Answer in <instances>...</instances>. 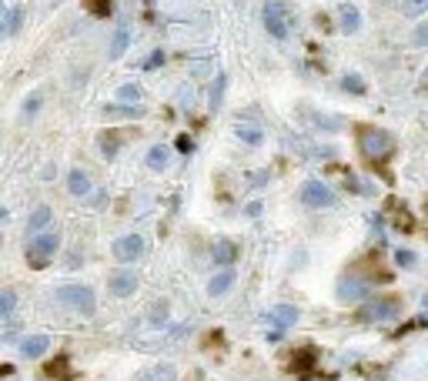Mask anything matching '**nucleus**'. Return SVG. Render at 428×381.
Instances as JSON below:
<instances>
[{
  "label": "nucleus",
  "mask_w": 428,
  "mask_h": 381,
  "mask_svg": "<svg viewBox=\"0 0 428 381\" xmlns=\"http://www.w3.org/2000/svg\"><path fill=\"white\" fill-rule=\"evenodd\" d=\"M57 248H61V234L57 231H41V234H33L31 241H27V264L31 268H47L51 264V258L57 254Z\"/></svg>",
  "instance_id": "obj_1"
},
{
  "label": "nucleus",
  "mask_w": 428,
  "mask_h": 381,
  "mask_svg": "<svg viewBox=\"0 0 428 381\" xmlns=\"http://www.w3.org/2000/svg\"><path fill=\"white\" fill-rule=\"evenodd\" d=\"M358 147H362V154L368 161H385V157L392 154V147H395V141H392V134L382 131V127H365V131L358 134Z\"/></svg>",
  "instance_id": "obj_2"
},
{
  "label": "nucleus",
  "mask_w": 428,
  "mask_h": 381,
  "mask_svg": "<svg viewBox=\"0 0 428 381\" xmlns=\"http://www.w3.org/2000/svg\"><path fill=\"white\" fill-rule=\"evenodd\" d=\"M57 301L67 308H77L80 315H94V308H98L94 288H88V284H61L57 288Z\"/></svg>",
  "instance_id": "obj_3"
},
{
  "label": "nucleus",
  "mask_w": 428,
  "mask_h": 381,
  "mask_svg": "<svg viewBox=\"0 0 428 381\" xmlns=\"http://www.w3.org/2000/svg\"><path fill=\"white\" fill-rule=\"evenodd\" d=\"M365 294H368V278L365 274H355V271H345L335 284V301L338 305H358Z\"/></svg>",
  "instance_id": "obj_4"
},
{
  "label": "nucleus",
  "mask_w": 428,
  "mask_h": 381,
  "mask_svg": "<svg viewBox=\"0 0 428 381\" xmlns=\"http://www.w3.org/2000/svg\"><path fill=\"white\" fill-rule=\"evenodd\" d=\"M264 27H268V33L278 37V41H288V37H291V14H288L285 4L271 0V4L264 7Z\"/></svg>",
  "instance_id": "obj_5"
},
{
  "label": "nucleus",
  "mask_w": 428,
  "mask_h": 381,
  "mask_svg": "<svg viewBox=\"0 0 428 381\" xmlns=\"http://www.w3.org/2000/svg\"><path fill=\"white\" fill-rule=\"evenodd\" d=\"M402 311V305H398L395 298H382V301H372V305H362L358 308V321H365V325H372V321H392V318Z\"/></svg>",
  "instance_id": "obj_6"
},
{
  "label": "nucleus",
  "mask_w": 428,
  "mask_h": 381,
  "mask_svg": "<svg viewBox=\"0 0 428 381\" xmlns=\"http://www.w3.org/2000/svg\"><path fill=\"white\" fill-rule=\"evenodd\" d=\"M335 191L325 181H305L301 184V204L305 207H335Z\"/></svg>",
  "instance_id": "obj_7"
},
{
  "label": "nucleus",
  "mask_w": 428,
  "mask_h": 381,
  "mask_svg": "<svg viewBox=\"0 0 428 381\" xmlns=\"http://www.w3.org/2000/svg\"><path fill=\"white\" fill-rule=\"evenodd\" d=\"M114 258H118V261H137V258H141L144 254V238L141 234H124V238H118L114 241Z\"/></svg>",
  "instance_id": "obj_8"
},
{
  "label": "nucleus",
  "mask_w": 428,
  "mask_h": 381,
  "mask_svg": "<svg viewBox=\"0 0 428 381\" xmlns=\"http://www.w3.org/2000/svg\"><path fill=\"white\" fill-rule=\"evenodd\" d=\"M137 284H141V278H137L134 271H118V274H110L108 288H110L114 298H131V294L137 291Z\"/></svg>",
  "instance_id": "obj_9"
},
{
  "label": "nucleus",
  "mask_w": 428,
  "mask_h": 381,
  "mask_svg": "<svg viewBox=\"0 0 428 381\" xmlns=\"http://www.w3.org/2000/svg\"><path fill=\"white\" fill-rule=\"evenodd\" d=\"M338 21H341V31L345 33H358L362 31V11L355 7V4H338Z\"/></svg>",
  "instance_id": "obj_10"
},
{
  "label": "nucleus",
  "mask_w": 428,
  "mask_h": 381,
  "mask_svg": "<svg viewBox=\"0 0 428 381\" xmlns=\"http://www.w3.org/2000/svg\"><path fill=\"white\" fill-rule=\"evenodd\" d=\"M298 318H301V311H298L295 305H278V308H271V311H268V321H275L281 331H285V328H295Z\"/></svg>",
  "instance_id": "obj_11"
},
{
  "label": "nucleus",
  "mask_w": 428,
  "mask_h": 381,
  "mask_svg": "<svg viewBox=\"0 0 428 381\" xmlns=\"http://www.w3.org/2000/svg\"><path fill=\"white\" fill-rule=\"evenodd\" d=\"M90 177H88V171H80V167H71L67 171V191L74 197H88L90 194Z\"/></svg>",
  "instance_id": "obj_12"
},
{
  "label": "nucleus",
  "mask_w": 428,
  "mask_h": 381,
  "mask_svg": "<svg viewBox=\"0 0 428 381\" xmlns=\"http://www.w3.org/2000/svg\"><path fill=\"white\" fill-rule=\"evenodd\" d=\"M51 348V338L47 335H31V338H24L21 341V355L24 358H41V355H44V351Z\"/></svg>",
  "instance_id": "obj_13"
},
{
  "label": "nucleus",
  "mask_w": 428,
  "mask_h": 381,
  "mask_svg": "<svg viewBox=\"0 0 428 381\" xmlns=\"http://www.w3.org/2000/svg\"><path fill=\"white\" fill-rule=\"evenodd\" d=\"M231 288H234V271H231V264H228L224 271H218L208 281V294H211V298H221V294H228Z\"/></svg>",
  "instance_id": "obj_14"
},
{
  "label": "nucleus",
  "mask_w": 428,
  "mask_h": 381,
  "mask_svg": "<svg viewBox=\"0 0 428 381\" xmlns=\"http://www.w3.org/2000/svg\"><path fill=\"white\" fill-rule=\"evenodd\" d=\"M167 164H171V147L154 144L151 151H147V167H151V171H165Z\"/></svg>",
  "instance_id": "obj_15"
},
{
  "label": "nucleus",
  "mask_w": 428,
  "mask_h": 381,
  "mask_svg": "<svg viewBox=\"0 0 428 381\" xmlns=\"http://www.w3.org/2000/svg\"><path fill=\"white\" fill-rule=\"evenodd\" d=\"M127 44H131V27L121 24V27L114 31V41H110V61H118V57L127 51Z\"/></svg>",
  "instance_id": "obj_16"
},
{
  "label": "nucleus",
  "mask_w": 428,
  "mask_h": 381,
  "mask_svg": "<svg viewBox=\"0 0 428 381\" xmlns=\"http://www.w3.org/2000/svg\"><path fill=\"white\" fill-rule=\"evenodd\" d=\"M51 224V207L41 204V207H33V214L31 221H27V234H41V231Z\"/></svg>",
  "instance_id": "obj_17"
},
{
  "label": "nucleus",
  "mask_w": 428,
  "mask_h": 381,
  "mask_svg": "<svg viewBox=\"0 0 428 381\" xmlns=\"http://www.w3.org/2000/svg\"><path fill=\"white\" fill-rule=\"evenodd\" d=\"M211 254H214V264H221V268H228V264L234 261V258H238V248H234V241H218Z\"/></svg>",
  "instance_id": "obj_18"
},
{
  "label": "nucleus",
  "mask_w": 428,
  "mask_h": 381,
  "mask_svg": "<svg viewBox=\"0 0 428 381\" xmlns=\"http://www.w3.org/2000/svg\"><path fill=\"white\" fill-rule=\"evenodd\" d=\"M104 114H108V118H141L144 108H137V104H108Z\"/></svg>",
  "instance_id": "obj_19"
},
{
  "label": "nucleus",
  "mask_w": 428,
  "mask_h": 381,
  "mask_svg": "<svg viewBox=\"0 0 428 381\" xmlns=\"http://www.w3.org/2000/svg\"><path fill=\"white\" fill-rule=\"evenodd\" d=\"M315 358H318V351H315V348H301V351H295V355H291V365L301 371V368H311V365H315Z\"/></svg>",
  "instance_id": "obj_20"
},
{
  "label": "nucleus",
  "mask_w": 428,
  "mask_h": 381,
  "mask_svg": "<svg viewBox=\"0 0 428 381\" xmlns=\"http://www.w3.org/2000/svg\"><path fill=\"white\" fill-rule=\"evenodd\" d=\"M224 88H228V74H218V77H214V88H211V110H218V108H221Z\"/></svg>",
  "instance_id": "obj_21"
},
{
  "label": "nucleus",
  "mask_w": 428,
  "mask_h": 381,
  "mask_svg": "<svg viewBox=\"0 0 428 381\" xmlns=\"http://www.w3.org/2000/svg\"><path fill=\"white\" fill-rule=\"evenodd\" d=\"M234 134H238L244 144H261L264 141V134L258 131V127H248V124H238V127H234Z\"/></svg>",
  "instance_id": "obj_22"
},
{
  "label": "nucleus",
  "mask_w": 428,
  "mask_h": 381,
  "mask_svg": "<svg viewBox=\"0 0 428 381\" xmlns=\"http://www.w3.org/2000/svg\"><path fill=\"white\" fill-rule=\"evenodd\" d=\"M14 308H17V294H14V288L0 291V318H11Z\"/></svg>",
  "instance_id": "obj_23"
},
{
  "label": "nucleus",
  "mask_w": 428,
  "mask_h": 381,
  "mask_svg": "<svg viewBox=\"0 0 428 381\" xmlns=\"http://www.w3.org/2000/svg\"><path fill=\"white\" fill-rule=\"evenodd\" d=\"M341 90H348V94H365L368 88H365V80L358 74H345L341 77Z\"/></svg>",
  "instance_id": "obj_24"
},
{
  "label": "nucleus",
  "mask_w": 428,
  "mask_h": 381,
  "mask_svg": "<svg viewBox=\"0 0 428 381\" xmlns=\"http://www.w3.org/2000/svg\"><path fill=\"white\" fill-rule=\"evenodd\" d=\"M118 100L121 104H137L141 100V88L137 84H124V88H118Z\"/></svg>",
  "instance_id": "obj_25"
},
{
  "label": "nucleus",
  "mask_w": 428,
  "mask_h": 381,
  "mask_svg": "<svg viewBox=\"0 0 428 381\" xmlns=\"http://www.w3.org/2000/svg\"><path fill=\"white\" fill-rule=\"evenodd\" d=\"M118 134H100V151H104V157H108V161H114V154H118Z\"/></svg>",
  "instance_id": "obj_26"
},
{
  "label": "nucleus",
  "mask_w": 428,
  "mask_h": 381,
  "mask_svg": "<svg viewBox=\"0 0 428 381\" xmlns=\"http://www.w3.org/2000/svg\"><path fill=\"white\" fill-rule=\"evenodd\" d=\"M428 11V0H402V14L405 17H422Z\"/></svg>",
  "instance_id": "obj_27"
},
{
  "label": "nucleus",
  "mask_w": 428,
  "mask_h": 381,
  "mask_svg": "<svg viewBox=\"0 0 428 381\" xmlns=\"http://www.w3.org/2000/svg\"><path fill=\"white\" fill-rule=\"evenodd\" d=\"M41 100H44V98H41V90H33L31 98L24 100V118H33V114H37V108H41Z\"/></svg>",
  "instance_id": "obj_28"
},
{
  "label": "nucleus",
  "mask_w": 428,
  "mask_h": 381,
  "mask_svg": "<svg viewBox=\"0 0 428 381\" xmlns=\"http://www.w3.org/2000/svg\"><path fill=\"white\" fill-rule=\"evenodd\" d=\"M412 44H415V47H428V21L415 27V33H412Z\"/></svg>",
  "instance_id": "obj_29"
},
{
  "label": "nucleus",
  "mask_w": 428,
  "mask_h": 381,
  "mask_svg": "<svg viewBox=\"0 0 428 381\" xmlns=\"http://www.w3.org/2000/svg\"><path fill=\"white\" fill-rule=\"evenodd\" d=\"M395 261H398V268H415L418 258L412 254V251H395Z\"/></svg>",
  "instance_id": "obj_30"
},
{
  "label": "nucleus",
  "mask_w": 428,
  "mask_h": 381,
  "mask_svg": "<svg viewBox=\"0 0 428 381\" xmlns=\"http://www.w3.org/2000/svg\"><path fill=\"white\" fill-rule=\"evenodd\" d=\"M161 61H165V54H161V51H157V54H154L151 61H144V67H147V71H151V67H161Z\"/></svg>",
  "instance_id": "obj_31"
},
{
  "label": "nucleus",
  "mask_w": 428,
  "mask_h": 381,
  "mask_svg": "<svg viewBox=\"0 0 428 381\" xmlns=\"http://www.w3.org/2000/svg\"><path fill=\"white\" fill-rule=\"evenodd\" d=\"M244 214H248V218H258V214H261V204H258V201L248 204V207H244Z\"/></svg>",
  "instance_id": "obj_32"
},
{
  "label": "nucleus",
  "mask_w": 428,
  "mask_h": 381,
  "mask_svg": "<svg viewBox=\"0 0 428 381\" xmlns=\"http://www.w3.org/2000/svg\"><path fill=\"white\" fill-rule=\"evenodd\" d=\"M422 90H428V67H425V74H422Z\"/></svg>",
  "instance_id": "obj_33"
},
{
  "label": "nucleus",
  "mask_w": 428,
  "mask_h": 381,
  "mask_svg": "<svg viewBox=\"0 0 428 381\" xmlns=\"http://www.w3.org/2000/svg\"><path fill=\"white\" fill-rule=\"evenodd\" d=\"M422 308H425V311H428V291L422 294Z\"/></svg>",
  "instance_id": "obj_34"
},
{
  "label": "nucleus",
  "mask_w": 428,
  "mask_h": 381,
  "mask_svg": "<svg viewBox=\"0 0 428 381\" xmlns=\"http://www.w3.org/2000/svg\"><path fill=\"white\" fill-rule=\"evenodd\" d=\"M4 33H7V24H0V41H4Z\"/></svg>",
  "instance_id": "obj_35"
},
{
  "label": "nucleus",
  "mask_w": 428,
  "mask_h": 381,
  "mask_svg": "<svg viewBox=\"0 0 428 381\" xmlns=\"http://www.w3.org/2000/svg\"><path fill=\"white\" fill-rule=\"evenodd\" d=\"M4 214H7V211H4V207H0V221H4Z\"/></svg>",
  "instance_id": "obj_36"
}]
</instances>
